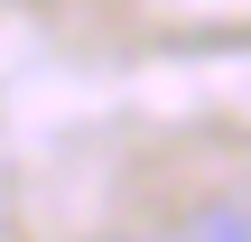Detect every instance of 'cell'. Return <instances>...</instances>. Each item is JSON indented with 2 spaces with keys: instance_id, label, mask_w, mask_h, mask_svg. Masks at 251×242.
I'll use <instances>...</instances> for the list:
<instances>
[{
  "instance_id": "cell-2",
  "label": "cell",
  "mask_w": 251,
  "mask_h": 242,
  "mask_svg": "<svg viewBox=\"0 0 251 242\" xmlns=\"http://www.w3.org/2000/svg\"><path fill=\"white\" fill-rule=\"evenodd\" d=\"M149 242H168V233H149Z\"/></svg>"
},
{
  "instance_id": "cell-1",
  "label": "cell",
  "mask_w": 251,
  "mask_h": 242,
  "mask_svg": "<svg viewBox=\"0 0 251 242\" xmlns=\"http://www.w3.org/2000/svg\"><path fill=\"white\" fill-rule=\"evenodd\" d=\"M168 242H251V205L242 196H214V205H196L186 224H168Z\"/></svg>"
}]
</instances>
